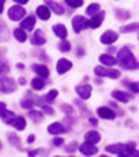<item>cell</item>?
Returning <instances> with one entry per match:
<instances>
[{
	"label": "cell",
	"instance_id": "6da1fadb",
	"mask_svg": "<svg viewBox=\"0 0 139 157\" xmlns=\"http://www.w3.org/2000/svg\"><path fill=\"white\" fill-rule=\"evenodd\" d=\"M117 60H118V63L121 64V67L124 70H138L139 68V63L133 57L131 49L127 48V46L118 52V59Z\"/></svg>",
	"mask_w": 139,
	"mask_h": 157
},
{
	"label": "cell",
	"instance_id": "7a4b0ae2",
	"mask_svg": "<svg viewBox=\"0 0 139 157\" xmlns=\"http://www.w3.org/2000/svg\"><path fill=\"white\" fill-rule=\"evenodd\" d=\"M17 89V83L13 78L4 77L0 79V92L3 93H13Z\"/></svg>",
	"mask_w": 139,
	"mask_h": 157
},
{
	"label": "cell",
	"instance_id": "3957f363",
	"mask_svg": "<svg viewBox=\"0 0 139 157\" xmlns=\"http://www.w3.org/2000/svg\"><path fill=\"white\" fill-rule=\"evenodd\" d=\"M95 74L98 75V77H109V78H111V79H117V78H120V75H121L118 70L106 68V67H96Z\"/></svg>",
	"mask_w": 139,
	"mask_h": 157
},
{
	"label": "cell",
	"instance_id": "277c9868",
	"mask_svg": "<svg viewBox=\"0 0 139 157\" xmlns=\"http://www.w3.org/2000/svg\"><path fill=\"white\" fill-rule=\"evenodd\" d=\"M89 27V20H86L82 15H75L72 18V29L75 31V33H79L82 29Z\"/></svg>",
	"mask_w": 139,
	"mask_h": 157
},
{
	"label": "cell",
	"instance_id": "5b68a950",
	"mask_svg": "<svg viewBox=\"0 0 139 157\" xmlns=\"http://www.w3.org/2000/svg\"><path fill=\"white\" fill-rule=\"evenodd\" d=\"M25 9L22 6H13L9 9V18L13 21H20L25 17Z\"/></svg>",
	"mask_w": 139,
	"mask_h": 157
},
{
	"label": "cell",
	"instance_id": "8992f818",
	"mask_svg": "<svg viewBox=\"0 0 139 157\" xmlns=\"http://www.w3.org/2000/svg\"><path fill=\"white\" fill-rule=\"evenodd\" d=\"M0 118L4 121V124H13V121L15 118L14 113L7 110L6 103H3V101H0Z\"/></svg>",
	"mask_w": 139,
	"mask_h": 157
},
{
	"label": "cell",
	"instance_id": "52a82bcc",
	"mask_svg": "<svg viewBox=\"0 0 139 157\" xmlns=\"http://www.w3.org/2000/svg\"><path fill=\"white\" fill-rule=\"evenodd\" d=\"M118 39V33H115L114 31H106L103 35L100 36V42L104 44H111Z\"/></svg>",
	"mask_w": 139,
	"mask_h": 157
},
{
	"label": "cell",
	"instance_id": "ba28073f",
	"mask_svg": "<svg viewBox=\"0 0 139 157\" xmlns=\"http://www.w3.org/2000/svg\"><path fill=\"white\" fill-rule=\"evenodd\" d=\"M72 67V63L70 61V60L67 59H60L59 61H57V72L59 74H65L67 71H70Z\"/></svg>",
	"mask_w": 139,
	"mask_h": 157
},
{
	"label": "cell",
	"instance_id": "9c48e42d",
	"mask_svg": "<svg viewBox=\"0 0 139 157\" xmlns=\"http://www.w3.org/2000/svg\"><path fill=\"white\" fill-rule=\"evenodd\" d=\"M79 151L85 156H92V154H96L98 153V147H96L93 143H89V142H85L79 146Z\"/></svg>",
	"mask_w": 139,
	"mask_h": 157
},
{
	"label": "cell",
	"instance_id": "30bf717a",
	"mask_svg": "<svg viewBox=\"0 0 139 157\" xmlns=\"http://www.w3.org/2000/svg\"><path fill=\"white\" fill-rule=\"evenodd\" d=\"M31 42H32V44H35V46H42V44H44V42H46V38H44L43 32H42L41 29H36L35 32L32 33Z\"/></svg>",
	"mask_w": 139,
	"mask_h": 157
},
{
	"label": "cell",
	"instance_id": "8fae6325",
	"mask_svg": "<svg viewBox=\"0 0 139 157\" xmlns=\"http://www.w3.org/2000/svg\"><path fill=\"white\" fill-rule=\"evenodd\" d=\"M103 20H104V11H99L98 14H95L91 20H89V27L91 28L100 27L102 22H103Z\"/></svg>",
	"mask_w": 139,
	"mask_h": 157
},
{
	"label": "cell",
	"instance_id": "7c38bea8",
	"mask_svg": "<svg viewBox=\"0 0 139 157\" xmlns=\"http://www.w3.org/2000/svg\"><path fill=\"white\" fill-rule=\"evenodd\" d=\"M32 70L38 74V77H41V78H48L49 75H50L49 68L46 67V65H43V64H33Z\"/></svg>",
	"mask_w": 139,
	"mask_h": 157
},
{
	"label": "cell",
	"instance_id": "4fadbf2b",
	"mask_svg": "<svg viewBox=\"0 0 139 157\" xmlns=\"http://www.w3.org/2000/svg\"><path fill=\"white\" fill-rule=\"evenodd\" d=\"M36 24V20L33 15H28V17H25L24 20H22V22H21V28L24 31H32L33 27H35Z\"/></svg>",
	"mask_w": 139,
	"mask_h": 157
},
{
	"label": "cell",
	"instance_id": "5bb4252c",
	"mask_svg": "<svg viewBox=\"0 0 139 157\" xmlns=\"http://www.w3.org/2000/svg\"><path fill=\"white\" fill-rule=\"evenodd\" d=\"M67 131V128L61 124V122H53L52 125H49L48 132L52 135H59V133H64Z\"/></svg>",
	"mask_w": 139,
	"mask_h": 157
},
{
	"label": "cell",
	"instance_id": "9a60e30c",
	"mask_svg": "<svg viewBox=\"0 0 139 157\" xmlns=\"http://www.w3.org/2000/svg\"><path fill=\"white\" fill-rule=\"evenodd\" d=\"M44 4L50 9V11L56 13L57 15H63V14H64V9H63L59 3H56L54 0H44Z\"/></svg>",
	"mask_w": 139,
	"mask_h": 157
},
{
	"label": "cell",
	"instance_id": "2e32d148",
	"mask_svg": "<svg viewBox=\"0 0 139 157\" xmlns=\"http://www.w3.org/2000/svg\"><path fill=\"white\" fill-rule=\"evenodd\" d=\"M98 116L100 118H106V120H113L115 117V113L109 107H99L98 109Z\"/></svg>",
	"mask_w": 139,
	"mask_h": 157
},
{
	"label": "cell",
	"instance_id": "e0dca14e",
	"mask_svg": "<svg viewBox=\"0 0 139 157\" xmlns=\"http://www.w3.org/2000/svg\"><path fill=\"white\" fill-rule=\"evenodd\" d=\"M75 90L79 95V98H82V99H89L92 95V88L89 85H79V86H77Z\"/></svg>",
	"mask_w": 139,
	"mask_h": 157
},
{
	"label": "cell",
	"instance_id": "ac0fdd59",
	"mask_svg": "<svg viewBox=\"0 0 139 157\" xmlns=\"http://www.w3.org/2000/svg\"><path fill=\"white\" fill-rule=\"evenodd\" d=\"M36 14H38V17L41 18V20H49L50 18V9H49L46 4H43V6H39L38 9H36Z\"/></svg>",
	"mask_w": 139,
	"mask_h": 157
},
{
	"label": "cell",
	"instance_id": "d6986e66",
	"mask_svg": "<svg viewBox=\"0 0 139 157\" xmlns=\"http://www.w3.org/2000/svg\"><path fill=\"white\" fill-rule=\"evenodd\" d=\"M85 142H89V143H98L100 142V133L96 132V131H89V132L85 133Z\"/></svg>",
	"mask_w": 139,
	"mask_h": 157
},
{
	"label": "cell",
	"instance_id": "ffe728a7",
	"mask_svg": "<svg viewBox=\"0 0 139 157\" xmlns=\"http://www.w3.org/2000/svg\"><path fill=\"white\" fill-rule=\"evenodd\" d=\"M53 32H54V35L59 36V38H61V39H65V38H67V35H68L67 28H65L63 24L53 25Z\"/></svg>",
	"mask_w": 139,
	"mask_h": 157
},
{
	"label": "cell",
	"instance_id": "44dd1931",
	"mask_svg": "<svg viewBox=\"0 0 139 157\" xmlns=\"http://www.w3.org/2000/svg\"><path fill=\"white\" fill-rule=\"evenodd\" d=\"M106 151H109V153H113V154L125 153V145H121V143H115V145L106 146Z\"/></svg>",
	"mask_w": 139,
	"mask_h": 157
},
{
	"label": "cell",
	"instance_id": "7402d4cb",
	"mask_svg": "<svg viewBox=\"0 0 139 157\" xmlns=\"http://www.w3.org/2000/svg\"><path fill=\"white\" fill-rule=\"evenodd\" d=\"M111 96L115 99V100L122 101V103H128V101L131 100V96L127 95L125 92H122V90H114V92L111 93Z\"/></svg>",
	"mask_w": 139,
	"mask_h": 157
},
{
	"label": "cell",
	"instance_id": "603a6c76",
	"mask_svg": "<svg viewBox=\"0 0 139 157\" xmlns=\"http://www.w3.org/2000/svg\"><path fill=\"white\" fill-rule=\"evenodd\" d=\"M99 61L104 65H115L118 63V60L114 59V57L110 56V54H100V56H99Z\"/></svg>",
	"mask_w": 139,
	"mask_h": 157
},
{
	"label": "cell",
	"instance_id": "cb8c5ba5",
	"mask_svg": "<svg viewBox=\"0 0 139 157\" xmlns=\"http://www.w3.org/2000/svg\"><path fill=\"white\" fill-rule=\"evenodd\" d=\"M13 125H14L15 129L22 131V129H25V127H27V122H25L24 117L18 116V117H15V118H14V121H13Z\"/></svg>",
	"mask_w": 139,
	"mask_h": 157
},
{
	"label": "cell",
	"instance_id": "d4e9b609",
	"mask_svg": "<svg viewBox=\"0 0 139 157\" xmlns=\"http://www.w3.org/2000/svg\"><path fill=\"white\" fill-rule=\"evenodd\" d=\"M29 118L33 120V122H41L42 118H43V114H42V111H39V110L29 109Z\"/></svg>",
	"mask_w": 139,
	"mask_h": 157
},
{
	"label": "cell",
	"instance_id": "484cf974",
	"mask_svg": "<svg viewBox=\"0 0 139 157\" xmlns=\"http://www.w3.org/2000/svg\"><path fill=\"white\" fill-rule=\"evenodd\" d=\"M7 138H9V140L11 142V145H14V147H17L18 150H22L21 140H20V138H18L17 135H14V133H9V135H7Z\"/></svg>",
	"mask_w": 139,
	"mask_h": 157
},
{
	"label": "cell",
	"instance_id": "4316f807",
	"mask_svg": "<svg viewBox=\"0 0 139 157\" xmlns=\"http://www.w3.org/2000/svg\"><path fill=\"white\" fill-rule=\"evenodd\" d=\"M14 38L18 42H25L27 40V33L22 28H17V29H14Z\"/></svg>",
	"mask_w": 139,
	"mask_h": 157
},
{
	"label": "cell",
	"instance_id": "83f0119b",
	"mask_svg": "<svg viewBox=\"0 0 139 157\" xmlns=\"http://www.w3.org/2000/svg\"><path fill=\"white\" fill-rule=\"evenodd\" d=\"M31 85H32V88L35 89V90H41V89H43V86H44V81H43V78H41V77L33 78Z\"/></svg>",
	"mask_w": 139,
	"mask_h": 157
},
{
	"label": "cell",
	"instance_id": "f1b7e54d",
	"mask_svg": "<svg viewBox=\"0 0 139 157\" xmlns=\"http://www.w3.org/2000/svg\"><path fill=\"white\" fill-rule=\"evenodd\" d=\"M59 96V92H57L56 89H53V90H50V92L48 93V95L43 98V100L46 101V103H53L54 100H56V98Z\"/></svg>",
	"mask_w": 139,
	"mask_h": 157
},
{
	"label": "cell",
	"instance_id": "f546056e",
	"mask_svg": "<svg viewBox=\"0 0 139 157\" xmlns=\"http://www.w3.org/2000/svg\"><path fill=\"white\" fill-rule=\"evenodd\" d=\"M99 11H100V6H99L98 3L89 4V6H88V9H86V13H88L89 15H95V14H98Z\"/></svg>",
	"mask_w": 139,
	"mask_h": 157
},
{
	"label": "cell",
	"instance_id": "4dcf8cb0",
	"mask_svg": "<svg viewBox=\"0 0 139 157\" xmlns=\"http://www.w3.org/2000/svg\"><path fill=\"white\" fill-rule=\"evenodd\" d=\"M59 49L63 52V53H67V52H70V49H71V44L68 43L67 40H64V39H63V40L59 43Z\"/></svg>",
	"mask_w": 139,
	"mask_h": 157
},
{
	"label": "cell",
	"instance_id": "1f68e13d",
	"mask_svg": "<svg viewBox=\"0 0 139 157\" xmlns=\"http://www.w3.org/2000/svg\"><path fill=\"white\" fill-rule=\"evenodd\" d=\"M139 28V24L138 22H135V24H129V25H127V27H121L120 28V31L121 32H131V31H135V29H138Z\"/></svg>",
	"mask_w": 139,
	"mask_h": 157
},
{
	"label": "cell",
	"instance_id": "d6a6232c",
	"mask_svg": "<svg viewBox=\"0 0 139 157\" xmlns=\"http://www.w3.org/2000/svg\"><path fill=\"white\" fill-rule=\"evenodd\" d=\"M65 3L72 9H77V7H81L83 4V0H65Z\"/></svg>",
	"mask_w": 139,
	"mask_h": 157
},
{
	"label": "cell",
	"instance_id": "836d02e7",
	"mask_svg": "<svg viewBox=\"0 0 139 157\" xmlns=\"http://www.w3.org/2000/svg\"><path fill=\"white\" fill-rule=\"evenodd\" d=\"M9 71H10L9 64H7L6 61H3V60H0V77L4 75V74H7Z\"/></svg>",
	"mask_w": 139,
	"mask_h": 157
},
{
	"label": "cell",
	"instance_id": "e575fe53",
	"mask_svg": "<svg viewBox=\"0 0 139 157\" xmlns=\"http://www.w3.org/2000/svg\"><path fill=\"white\" fill-rule=\"evenodd\" d=\"M33 104H35L33 99H24V100H21V107H24V109H32Z\"/></svg>",
	"mask_w": 139,
	"mask_h": 157
},
{
	"label": "cell",
	"instance_id": "d590c367",
	"mask_svg": "<svg viewBox=\"0 0 139 157\" xmlns=\"http://www.w3.org/2000/svg\"><path fill=\"white\" fill-rule=\"evenodd\" d=\"M115 15L118 20H128L129 18V13H125V10H115Z\"/></svg>",
	"mask_w": 139,
	"mask_h": 157
},
{
	"label": "cell",
	"instance_id": "8d00e7d4",
	"mask_svg": "<svg viewBox=\"0 0 139 157\" xmlns=\"http://www.w3.org/2000/svg\"><path fill=\"white\" fill-rule=\"evenodd\" d=\"M135 147H136V145H135V142H129V143H127L125 145V153L127 154H132V151L135 150Z\"/></svg>",
	"mask_w": 139,
	"mask_h": 157
},
{
	"label": "cell",
	"instance_id": "74e56055",
	"mask_svg": "<svg viewBox=\"0 0 139 157\" xmlns=\"http://www.w3.org/2000/svg\"><path fill=\"white\" fill-rule=\"evenodd\" d=\"M77 149H78V143L74 140V142H71L70 145L67 146V147H65V151H68V153H72V151H75Z\"/></svg>",
	"mask_w": 139,
	"mask_h": 157
},
{
	"label": "cell",
	"instance_id": "f35d334b",
	"mask_svg": "<svg viewBox=\"0 0 139 157\" xmlns=\"http://www.w3.org/2000/svg\"><path fill=\"white\" fill-rule=\"evenodd\" d=\"M39 104H41L42 110H44V113H48L49 116H52V114H53V109H52L50 106H48L46 103H39Z\"/></svg>",
	"mask_w": 139,
	"mask_h": 157
},
{
	"label": "cell",
	"instance_id": "ab89813d",
	"mask_svg": "<svg viewBox=\"0 0 139 157\" xmlns=\"http://www.w3.org/2000/svg\"><path fill=\"white\" fill-rule=\"evenodd\" d=\"M60 109H61L64 113H67V114H71L72 111H74V110H72V107L68 106V104H61V106H60Z\"/></svg>",
	"mask_w": 139,
	"mask_h": 157
},
{
	"label": "cell",
	"instance_id": "60d3db41",
	"mask_svg": "<svg viewBox=\"0 0 139 157\" xmlns=\"http://www.w3.org/2000/svg\"><path fill=\"white\" fill-rule=\"evenodd\" d=\"M53 145H54V146H57V147H60L61 145H64V139H63V138L56 136V138L53 139Z\"/></svg>",
	"mask_w": 139,
	"mask_h": 157
},
{
	"label": "cell",
	"instance_id": "b9f144b4",
	"mask_svg": "<svg viewBox=\"0 0 139 157\" xmlns=\"http://www.w3.org/2000/svg\"><path fill=\"white\" fill-rule=\"evenodd\" d=\"M129 88H131V90L132 92H135V93H139V83H129Z\"/></svg>",
	"mask_w": 139,
	"mask_h": 157
},
{
	"label": "cell",
	"instance_id": "7bdbcfd3",
	"mask_svg": "<svg viewBox=\"0 0 139 157\" xmlns=\"http://www.w3.org/2000/svg\"><path fill=\"white\" fill-rule=\"evenodd\" d=\"M39 151H41V150H29V151H28V156H29V157H35Z\"/></svg>",
	"mask_w": 139,
	"mask_h": 157
},
{
	"label": "cell",
	"instance_id": "ee69618b",
	"mask_svg": "<svg viewBox=\"0 0 139 157\" xmlns=\"http://www.w3.org/2000/svg\"><path fill=\"white\" fill-rule=\"evenodd\" d=\"M27 142H28V143L35 142V136H33V135H29V136H28V139H27Z\"/></svg>",
	"mask_w": 139,
	"mask_h": 157
},
{
	"label": "cell",
	"instance_id": "f6af8a7d",
	"mask_svg": "<svg viewBox=\"0 0 139 157\" xmlns=\"http://www.w3.org/2000/svg\"><path fill=\"white\" fill-rule=\"evenodd\" d=\"M4 3H6V0H0V14H2V11H3Z\"/></svg>",
	"mask_w": 139,
	"mask_h": 157
},
{
	"label": "cell",
	"instance_id": "bcb514c9",
	"mask_svg": "<svg viewBox=\"0 0 139 157\" xmlns=\"http://www.w3.org/2000/svg\"><path fill=\"white\" fill-rule=\"evenodd\" d=\"M89 122H91L92 125H95V127L98 125V120H96V118H89Z\"/></svg>",
	"mask_w": 139,
	"mask_h": 157
},
{
	"label": "cell",
	"instance_id": "7dc6e473",
	"mask_svg": "<svg viewBox=\"0 0 139 157\" xmlns=\"http://www.w3.org/2000/svg\"><path fill=\"white\" fill-rule=\"evenodd\" d=\"M15 3H20V4H27L29 0H14Z\"/></svg>",
	"mask_w": 139,
	"mask_h": 157
},
{
	"label": "cell",
	"instance_id": "c3c4849f",
	"mask_svg": "<svg viewBox=\"0 0 139 157\" xmlns=\"http://www.w3.org/2000/svg\"><path fill=\"white\" fill-rule=\"evenodd\" d=\"M131 156H133V157H139V150H136V149H135V150L132 151V154H131Z\"/></svg>",
	"mask_w": 139,
	"mask_h": 157
},
{
	"label": "cell",
	"instance_id": "681fc988",
	"mask_svg": "<svg viewBox=\"0 0 139 157\" xmlns=\"http://www.w3.org/2000/svg\"><path fill=\"white\" fill-rule=\"evenodd\" d=\"M18 82H20L21 85H25V83H27V81H25V78H20V79H18Z\"/></svg>",
	"mask_w": 139,
	"mask_h": 157
},
{
	"label": "cell",
	"instance_id": "f907efd6",
	"mask_svg": "<svg viewBox=\"0 0 139 157\" xmlns=\"http://www.w3.org/2000/svg\"><path fill=\"white\" fill-rule=\"evenodd\" d=\"M118 157H129V154H127V153H121Z\"/></svg>",
	"mask_w": 139,
	"mask_h": 157
},
{
	"label": "cell",
	"instance_id": "816d5d0a",
	"mask_svg": "<svg viewBox=\"0 0 139 157\" xmlns=\"http://www.w3.org/2000/svg\"><path fill=\"white\" fill-rule=\"evenodd\" d=\"M0 22H2V21H0ZM2 27H3V25H2V24H0V29H2Z\"/></svg>",
	"mask_w": 139,
	"mask_h": 157
},
{
	"label": "cell",
	"instance_id": "f5cc1de1",
	"mask_svg": "<svg viewBox=\"0 0 139 157\" xmlns=\"http://www.w3.org/2000/svg\"><path fill=\"white\" fill-rule=\"evenodd\" d=\"M100 157H109V156H100Z\"/></svg>",
	"mask_w": 139,
	"mask_h": 157
},
{
	"label": "cell",
	"instance_id": "db71d44e",
	"mask_svg": "<svg viewBox=\"0 0 139 157\" xmlns=\"http://www.w3.org/2000/svg\"><path fill=\"white\" fill-rule=\"evenodd\" d=\"M138 38H139V36H138Z\"/></svg>",
	"mask_w": 139,
	"mask_h": 157
}]
</instances>
